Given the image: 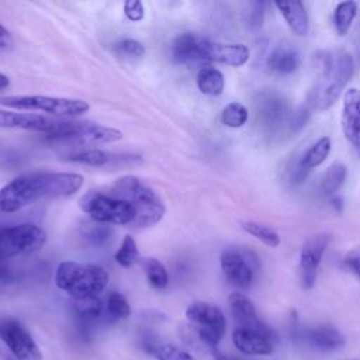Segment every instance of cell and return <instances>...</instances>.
Returning <instances> with one entry per match:
<instances>
[{"label":"cell","mask_w":360,"mask_h":360,"mask_svg":"<svg viewBox=\"0 0 360 360\" xmlns=\"http://www.w3.org/2000/svg\"><path fill=\"white\" fill-rule=\"evenodd\" d=\"M84 183L79 173L42 172L13 179L0 188V211L11 214L44 198L69 197Z\"/></svg>","instance_id":"6da1fadb"},{"label":"cell","mask_w":360,"mask_h":360,"mask_svg":"<svg viewBox=\"0 0 360 360\" xmlns=\"http://www.w3.org/2000/svg\"><path fill=\"white\" fill-rule=\"evenodd\" d=\"M321 68V80L311 90L308 101L312 108L328 110L339 98L342 90L354 73V62L349 52L343 49L322 51L316 55Z\"/></svg>","instance_id":"7a4b0ae2"},{"label":"cell","mask_w":360,"mask_h":360,"mask_svg":"<svg viewBox=\"0 0 360 360\" xmlns=\"http://www.w3.org/2000/svg\"><path fill=\"white\" fill-rule=\"evenodd\" d=\"M110 194L127 200L135 208L132 226L148 228L156 225L166 212L162 198L142 180L135 176L120 177L111 187Z\"/></svg>","instance_id":"3957f363"},{"label":"cell","mask_w":360,"mask_h":360,"mask_svg":"<svg viewBox=\"0 0 360 360\" xmlns=\"http://www.w3.org/2000/svg\"><path fill=\"white\" fill-rule=\"evenodd\" d=\"M110 276L105 269L97 264L66 260L58 264L55 284L66 291L73 300L98 297L107 287Z\"/></svg>","instance_id":"277c9868"},{"label":"cell","mask_w":360,"mask_h":360,"mask_svg":"<svg viewBox=\"0 0 360 360\" xmlns=\"http://www.w3.org/2000/svg\"><path fill=\"white\" fill-rule=\"evenodd\" d=\"M184 314L198 345L205 347L210 353L219 349V342L226 330L224 312L214 304L194 301L186 308Z\"/></svg>","instance_id":"5b68a950"},{"label":"cell","mask_w":360,"mask_h":360,"mask_svg":"<svg viewBox=\"0 0 360 360\" xmlns=\"http://www.w3.org/2000/svg\"><path fill=\"white\" fill-rule=\"evenodd\" d=\"M80 208L96 222L132 225L135 219V208L132 204L110 193H87L80 198Z\"/></svg>","instance_id":"8992f818"},{"label":"cell","mask_w":360,"mask_h":360,"mask_svg":"<svg viewBox=\"0 0 360 360\" xmlns=\"http://www.w3.org/2000/svg\"><path fill=\"white\" fill-rule=\"evenodd\" d=\"M0 104L17 110L44 111L62 117H79L90 110L87 101L80 98L49 97V96H6L0 97Z\"/></svg>","instance_id":"52a82bcc"},{"label":"cell","mask_w":360,"mask_h":360,"mask_svg":"<svg viewBox=\"0 0 360 360\" xmlns=\"http://www.w3.org/2000/svg\"><path fill=\"white\" fill-rule=\"evenodd\" d=\"M46 242V232L35 224L0 228V262L38 252Z\"/></svg>","instance_id":"ba28073f"},{"label":"cell","mask_w":360,"mask_h":360,"mask_svg":"<svg viewBox=\"0 0 360 360\" xmlns=\"http://www.w3.org/2000/svg\"><path fill=\"white\" fill-rule=\"evenodd\" d=\"M256 118L267 136H277L288 129L291 108L287 98L274 91L263 90L255 97Z\"/></svg>","instance_id":"9c48e42d"},{"label":"cell","mask_w":360,"mask_h":360,"mask_svg":"<svg viewBox=\"0 0 360 360\" xmlns=\"http://www.w3.org/2000/svg\"><path fill=\"white\" fill-rule=\"evenodd\" d=\"M51 138H73L86 145L111 143L122 139V132L117 128L93 124V122H56Z\"/></svg>","instance_id":"30bf717a"},{"label":"cell","mask_w":360,"mask_h":360,"mask_svg":"<svg viewBox=\"0 0 360 360\" xmlns=\"http://www.w3.org/2000/svg\"><path fill=\"white\" fill-rule=\"evenodd\" d=\"M222 273L229 284L238 288H248L255 278V270L257 269V257L249 249L228 248L222 250L219 256Z\"/></svg>","instance_id":"8fae6325"},{"label":"cell","mask_w":360,"mask_h":360,"mask_svg":"<svg viewBox=\"0 0 360 360\" xmlns=\"http://www.w3.org/2000/svg\"><path fill=\"white\" fill-rule=\"evenodd\" d=\"M0 340L17 360H42L41 349L17 319H0Z\"/></svg>","instance_id":"7c38bea8"},{"label":"cell","mask_w":360,"mask_h":360,"mask_svg":"<svg viewBox=\"0 0 360 360\" xmlns=\"http://www.w3.org/2000/svg\"><path fill=\"white\" fill-rule=\"evenodd\" d=\"M328 245H329V235L321 233L308 239L302 246L300 253V264H298L300 283L302 288L311 290L315 285L318 267L321 264L322 256Z\"/></svg>","instance_id":"4fadbf2b"},{"label":"cell","mask_w":360,"mask_h":360,"mask_svg":"<svg viewBox=\"0 0 360 360\" xmlns=\"http://www.w3.org/2000/svg\"><path fill=\"white\" fill-rule=\"evenodd\" d=\"M228 305H229L232 318L236 322V328L256 330L270 338H274L273 330L259 318L253 302L245 294L239 291L231 292L228 297Z\"/></svg>","instance_id":"5bb4252c"},{"label":"cell","mask_w":360,"mask_h":360,"mask_svg":"<svg viewBox=\"0 0 360 360\" xmlns=\"http://www.w3.org/2000/svg\"><path fill=\"white\" fill-rule=\"evenodd\" d=\"M249 55V49L243 44L212 42L204 38L201 45V60H210L238 68L248 62Z\"/></svg>","instance_id":"9a60e30c"},{"label":"cell","mask_w":360,"mask_h":360,"mask_svg":"<svg viewBox=\"0 0 360 360\" xmlns=\"http://www.w3.org/2000/svg\"><path fill=\"white\" fill-rule=\"evenodd\" d=\"M342 131L346 139L360 155V90L349 89L343 96Z\"/></svg>","instance_id":"2e32d148"},{"label":"cell","mask_w":360,"mask_h":360,"mask_svg":"<svg viewBox=\"0 0 360 360\" xmlns=\"http://www.w3.org/2000/svg\"><path fill=\"white\" fill-rule=\"evenodd\" d=\"M330 149H332L330 138H328V136L319 138L312 146H309V149L301 156V159L292 169L291 181L294 184L302 183L305 180V177L308 176V173L314 167H318L319 165H322L326 160V158L330 153Z\"/></svg>","instance_id":"e0dca14e"},{"label":"cell","mask_w":360,"mask_h":360,"mask_svg":"<svg viewBox=\"0 0 360 360\" xmlns=\"http://www.w3.org/2000/svg\"><path fill=\"white\" fill-rule=\"evenodd\" d=\"M55 124V121L39 114L0 110V128H21L49 135Z\"/></svg>","instance_id":"ac0fdd59"},{"label":"cell","mask_w":360,"mask_h":360,"mask_svg":"<svg viewBox=\"0 0 360 360\" xmlns=\"http://www.w3.org/2000/svg\"><path fill=\"white\" fill-rule=\"evenodd\" d=\"M232 342L236 350L242 354L266 356L273 352V338L245 328L235 326L232 332Z\"/></svg>","instance_id":"d6986e66"},{"label":"cell","mask_w":360,"mask_h":360,"mask_svg":"<svg viewBox=\"0 0 360 360\" xmlns=\"http://www.w3.org/2000/svg\"><path fill=\"white\" fill-rule=\"evenodd\" d=\"M305 342L321 352H336L343 347L345 338L332 325H319L309 328L302 333Z\"/></svg>","instance_id":"ffe728a7"},{"label":"cell","mask_w":360,"mask_h":360,"mask_svg":"<svg viewBox=\"0 0 360 360\" xmlns=\"http://www.w3.org/2000/svg\"><path fill=\"white\" fill-rule=\"evenodd\" d=\"M204 38L197 34H181L172 45V56L177 63H188L201 60V45Z\"/></svg>","instance_id":"44dd1931"},{"label":"cell","mask_w":360,"mask_h":360,"mask_svg":"<svg viewBox=\"0 0 360 360\" xmlns=\"http://www.w3.org/2000/svg\"><path fill=\"white\" fill-rule=\"evenodd\" d=\"M274 6L278 8V11L284 17L287 25L290 27V30L295 35L302 37L308 32L309 20H308V14L305 11V7L301 1H298V0L276 1Z\"/></svg>","instance_id":"7402d4cb"},{"label":"cell","mask_w":360,"mask_h":360,"mask_svg":"<svg viewBox=\"0 0 360 360\" xmlns=\"http://www.w3.org/2000/svg\"><path fill=\"white\" fill-rule=\"evenodd\" d=\"M300 53L287 45L276 46L267 56V68L280 75H290L300 66Z\"/></svg>","instance_id":"603a6c76"},{"label":"cell","mask_w":360,"mask_h":360,"mask_svg":"<svg viewBox=\"0 0 360 360\" xmlns=\"http://www.w3.org/2000/svg\"><path fill=\"white\" fill-rule=\"evenodd\" d=\"M143 350L156 360H195L191 354L179 346L153 339H149L143 343Z\"/></svg>","instance_id":"cb8c5ba5"},{"label":"cell","mask_w":360,"mask_h":360,"mask_svg":"<svg viewBox=\"0 0 360 360\" xmlns=\"http://www.w3.org/2000/svg\"><path fill=\"white\" fill-rule=\"evenodd\" d=\"M198 90L205 96H219L225 87L224 75L211 66L201 68L197 75Z\"/></svg>","instance_id":"d4e9b609"},{"label":"cell","mask_w":360,"mask_h":360,"mask_svg":"<svg viewBox=\"0 0 360 360\" xmlns=\"http://www.w3.org/2000/svg\"><path fill=\"white\" fill-rule=\"evenodd\" d=\"M346 174H347V170L345 165L338 162L330 165L322 177L321 193L328 198L338 195V191L340 190V187L346 180Z\"/></svg>","instance_id":"484cf974"},{"label":"cell","mask_w":360,"mask_h":360,"mask_svg":"<svg viewBox=\"0 0 360 360\" xmlns=\"http://www.w3.org/2000/svg\"><path fill=\"white\" fill-rule=\"evenodd\" d=\"M357 15V3L356 1H342L338 3L333 11V25L336 32L343 37L349 32L352 22Z\"/></svg>","instance_id":"4316f807"},{"label":"cell","mask_w":360,"mask_h":360,"mask_svg":"<svg viewBox=\"0 0 360 360\" xmlns=\"http://www.w3.org/2000/svg\"><path fill=\"white\" fill-rule=\"evenodd\" d=\"M142 266L146 273L148 283L155 290H165L169 284V273L165 264L155 257H145Z\"/></svg>","instance_id":"83f0119b"},{"label":"cell","mask_w":360,"mask_h":360,"mask_svg":"<svg viewBox=\"0 0 360 360\" xmlns=\"http://www.w3.org/2000/svg\"><path fill=\"white\" fill-rule=\"evenodd\" d=\"M249 118L248 108L238 101L226 104L221 112V122L229 128H240Z\"/></svg>","instance_id":"f1b7e54d"},{"label":"cell","mask_w":360,"mask_h":360,"mask_svg":"<svg viewBox=\"0 0 360 360\" xmlns=\"http://www.w3.org/2000/svg\"><path fill=\"white\" fill-rule=\"evenodd\" d=\"M114 259L124 269H129L135 263H138V260H139V250H138V245H136V242H135V239L132 236L127 235L122 239L121 246L118 248V250L114 255Z\"/></svg>","instance_id":"f546056e"},{"label":"cell","mask_w":360,"mask_h":360,"mask_svg":"<svg viewBox=\"0 0 360 360\" xmlns=\"http://www.w3.org/2000/svg\"><path fill=\"white\" fill-rule=\"evenodd\" d=\"M242 228L248 233L255 236L256 239L262 240L269 248H276V246L280 245L278 233L267 225H263V224H259V222H255V221H248V222L242 224Z\"/></svg>","instance_id":"4dcf8cb0"},{"label":"cell","mask_w":360,"mask_h":360,"mask_svg":"<svg viewBox=\"0 0 360 360\" xmlns=\"http://www.w3.org/2000/svg\"><path fill=\"white\" fill-rule=\"evenodd\" d=\"M75 301V311L83 321H94L103 314V302L98 297H87Z\"/></svg>","instance_id":"1f68e13d"},{"label":"cell","mask_w":360,"mask_h":360,"mask_svg":"<svg viewBox=\"0 0 360 360\" xmlns=\"http://www.w3.org/2000/svg\"><path fill=\"white\" fill-rule=\"evenodd\" d=\"M107 314L115 319H127L131 315V305L127 301V298L117 291H111L107 297V304H105Z\"/></svg>","instance_id":"d6a6232c"},{"label":"cell","mask_w":360,"mask_h":360,"mask_svg":"<svg viewBox=\"0 0 360 360\" xmlns=\"http://www.w3.org/2000/svg\"><path fill=\"white\" fill-rule=\"evenodd\" d=\"M115 52L124 59H141L145 55V46L136 39L124 38L115 44Z\"/></svg>","instance_id":"836d02e7"},{"label":"cell","mask_w":360,"mask_h":360,"mask_svg":"<svg viewBox=\"0 0 360 360\" xmlns=\"http://www.w3.org/2000/svg\"><path fill=\"white\" fill-rule=\"evenodd\" d=\"M70 160L89 166H104L110 162V155L101 149H86L72 155Z\"/></svg>","instance_id":"e575fe53"},{"label":"cell","mask_w":360,"mask_h":360,"mask_svg":"<svg viewBox=\"0 0 360 360\" xmlns=\"http://www.w3.org/2000/svg\"><path fill=\"white\" fill-rule=\"evenodd\" d=\"M311 110H312V105L309 103H305L291 112L290 122H288V131L291 134H295L305 127V124L311 117Z\"/></svg>","instance_id":"d590c367"},{"label":"cell","mask_w":360,"mask_h":360,"mask_svg":"<svg viewBox=\"0 0 360 360\" xmlns=\"http://www.w3.org/2000/svg\"><path fill=\"white\" fill-rule=\"evenodd\" d=\"M264 20V3L256 1L250 4L248 11V24L252 30H259Z\"/></svg>","instance_id":"8d00e7d4"},{"label":"cell","mask_w":360,"mask_h":360,"mask_svg":"<svg viewBox=\"0 0 360 360\" xmlns=\"http://www.w3.org/2000/svg\"><path fill=\"white\" fill-rule=\"evenodd\" d=\"M124 14L128 20L138 22L145 15V7L143 3L139 0H128L124 3Z\"/></svg>","instance_id":"74e56055"},{"label":"cell","mask_w":360,"mask_h":360,"mask_svg":"<svg viewBox=\"0 0 360 360\" xmlns=\"http://www.w3.org/2000/svg\"><path fill=\"white\" fill-rule=\"evenodd\" d=\"M346 264L352 269L353 273H356L360 277V255L350 252L346 257Z\"/></svg>","instance_id":"f35d334b"},{"label":"cell","mask_w":360,"mask_h":360,"mask_svg":"<svg viewBox=\"0 0 360 360\" xmlns=\"http://www.w3.org/2000/svg\"><path fill=\"white\" fill-rule=\"evenodd\" d=\"M10 44H11V35H10L8 30L0 24V49L8 48Z\"/></svg>","instance_id":"ab89813d"},{"label":"cell","mask_w":360,"mask_h":360,"mask_svg":"<svg viewBox=\"0 0 360 360\" xmlns=\"http://www.w3.org/2000/svg\"><path fill=\"white\" fill-rule=\"evenodd\" d=\"M210 354H211L212 360H233L232 357H229L228 354H225L221 349H217V350H214V352L210 353Z\"/></svg>","instance_id":"60d3db41"},{"label":"cell","mask_w":360,"mask_h":360,"mask_svg":"<svg viewBox=\"0 0 360 360\" xmlns=\"http://www.w3.org/2000/svg\"><path fill=\"white\" fill-rule=\"evenodd\" d=\"M354 48H356L357 59L360 63V25L356 28V32H354Z\"/></svg>","instance_id":"b9f144b4"},{"label":"cell","mask_w":360,"mask_h":360,"mask_svg":"<svg viewBox=\"0 0 360 360\" xmlns=\"http://www.w3.org/2000/svg\"><path fill=\"white\" fill-rule=\"evenodd\" d=\"M330 204L335 207L336 211H340V210H342V198H340V197H338V195L332 197V198H330Z\"/></svg>","instance_id":"7bdbcfd3"},{"label":"cell","mask_w":360,"mask_h":360,"mask_svg":"<svg viewBox=\"0 0 360 360\" xmlns=\"http://www.w3.org/2000/svg\"><path fill=\"white\" fill-rule=\"evenodd\" d=\"M8 84H10V79H8V76H6V75L0 73V90H1V89H6Z\"/></svg>","instance_id":"ee69618b"},{"label":"cell","mask_w":360,"mask_h":360,"mask_svg":"<svg viewBox=\"0 0 360 360\" xmlns=\"http://www.w3.org/2000/svg\"><path fill=\"white\" fill-rule=\"evenodd\" d=\"M352 252H354V253H357V255H360V246L359 248H356V249H353Z\"/></svg>","instance_id":"f6af8a7d"},{"label":"cell","mask_w":360,"mask_h":360,"mask_svg":"<svg viewBox=\"0 0 360 360\" xmlns=\"http://www.w3.org/2000/svg\"><path fill=\"white\" fill-rule=\"evenodd\" d=\"M0 354H1V349H0Z\"/></svg>","instance_id":"bcb514c9"},{"label":"cell","mask_w":360,"mask_h":360,"mask_svg":"<svg viewBox=\"0 0 360 360\" xmlns=\"http://www.w3.org/2000/svg\"><path fill=\"white\" fill-rule=\"evenodd\" d=\"M233 360H235V359H233Z\"/></svg>","instance_id":"7dc6e473"}]
</instances>
